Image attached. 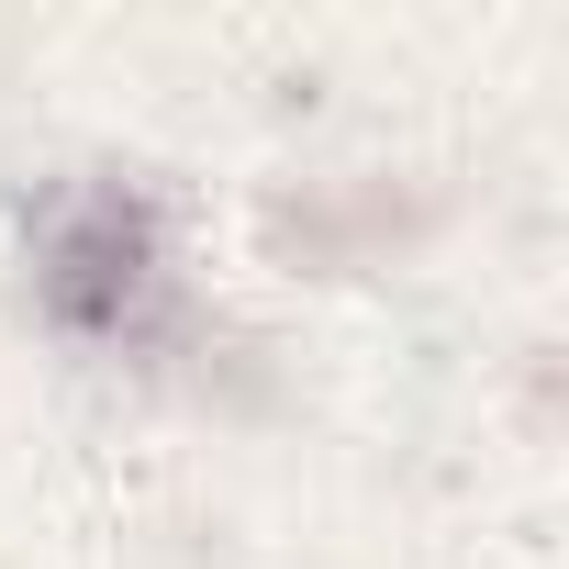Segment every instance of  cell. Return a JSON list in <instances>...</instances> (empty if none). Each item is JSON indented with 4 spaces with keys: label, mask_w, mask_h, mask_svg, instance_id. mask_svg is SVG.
Segmentation results:
<instances>
[{
    "label": "cell",
    "mask_w": 569,
    "mask_h": 569,
    "mask_svg": "<svg viewBox=\"0 0 569 569\" xmlns=\"http://www.w3.org/2000/svg\"><path fill=\"white\" fill-rule=\"evenodd\" d=\"M146 268H157V246H146V212H134L123 190H90V201L57 212V246H46V291H57V313H79V325L134 313Z\"/></svg>",
    "instance_id": "obj_1"
}]
</instances>
